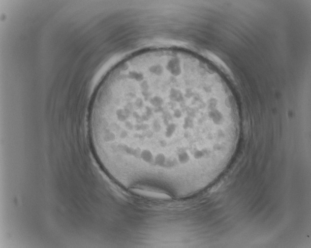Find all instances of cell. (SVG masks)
Returning <instances> with one entry per match:
<instances>
[{
	"label": "cell",
	"instance_id": "1",
	"mask_svg": "<svg viewBox=\"0 0 311 248\" xmlns=\"http://www.w3.org/2000/svg\"><path fill=\"white\" fill-rule=\"evenodd\" d=\"M197 71L158 61L122 70L103 98L99 128L121 153L166 165L196 158L219 128Z\"/></svg>",
	"mask_w": 311,
	"mask_h": 248
}]
</instances>
